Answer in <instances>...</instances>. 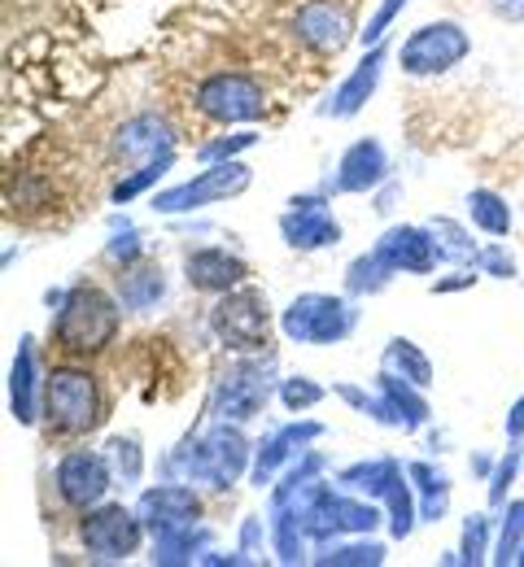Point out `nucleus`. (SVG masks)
Here are the masks:
<instances>
[{
	"label": "nucleus",
	"instance_id": "7c9ffc66",
	"mask_svg": "<svg viewBox=\"0 0 524 567\" xmlns=\"http://www.w3.org/2000/svg\"><path fill=\"white\" fill-rule=\"evenodd\" d=\"M280 402H285V411L301 415V411L323 402V389L315 380H306V375H289V380H280Z\"/></svg>",
	"mask_w": 524,
	"mask_h": 567
},
{
	"label": "nucleus",
	"instance_id": "f3484780",
	"mask_svg": "<svg viewBox=\"0 0 524 567\" xmlns=\"http://www.w3.org/2000/svg\"><path fill=\"white\" fill-rule=\"evenodd\" d=\"M376 249L389 258L393 271H411V276H429L442 262L438 240H433L429 227H389Z\"/></svg>",
	"mask_w": 524,
	"mask_h": 567
},
{
	"label": "nucleus",
	"instance_id": "b1692460",
	"mask_svg": "<svg viewBox=\"0 0 524 567\" xmlns=\"http://www.w3.org/2000/svg\"><path fill=\"white\" fill-rule=\"evenodd\" d=\"M341 485L359 489V494H376V497H389L398 485H402V467L393 458H372V463H355L341 472Z\"/></svg>",
	"mask_w": 524,
	"mask_h": 567
},
{
	"label": "nucleus",
	"instance_id": "c756f323",
	"mask_svg": "<svg viewBox=\"0 0 524 567\" xmlns=\"http://www.w3.org/2000/svg\"><path fill=\"white\" fill-rule=\"evenodd\" d=\"M110 463H114V472H119L127 485H136L141 472H145V454H141V445H136V436H114V441H110Z\"/></svg>",
	"mask_w": 524,
	"mask_h": 567
},
{
	"label": "nucleus",
	"instance_id": "f03ea898",
	"mask_svg": "<svg viewBox=\"0 0 524 567\" xmlns=\"http://www.w3.org/2000/svg\"><path fill=\"white\" fill-rule=\"evenodd\" d=\"M40 415L49 420L53 432L62 436H83L105 420V398L101 384L88 367H53L44 375V398H40Z\"/></svg>",
	"mask_w": 524,
	"mask_h": 567
},
{
	"label": "nucleus",
	"instance_id": "ea45409f",
	"mask_svg": "<svg viewBox=\"0 0 524 567\" xmlns=\"http://www.w3.org/2000/svg\"><path fill=\"white\" fill-rule=\"evenodd\" d=\"M476 280V276H468V271H459L454 280H438L433 284V292H454V288H468V284Z\"/></svg>",
	"mask_w": 524,
	"mask_h": 567
},
{
	"label": "nucleus",
	"instance_id": "423d86ee",
	"mask_svg": "<svg viewBox=\"0 0 524 567\" xmlns=\"http://www.w3.org/2000/svg\"><path fill=\"white\" fill-rule=\"evenodd\" d=\"M249 184H254V175H249L245 162H236V157H232V162H210L202 175H193V179H184V184L157 193V197H153V210L157 214L206 210V206H219L227 197H240Z\"/></svg>",
	"mask_w": 524,
	"mask_h": 567
},
{
	"label": "nucleus",
	"instance_id": "412c9836",
	"mask_svg": "<svg viewBox=\"0 0 524 567\" xmlns=\"http://www.w3.org/2000/svg\"><path fill=\"white\" fill-rule=\"evenodd\" d=\"M315 436H323V424H285L276 427L263 445H258V463H254V485L263 489L271 476H276V467L294 454V450H301L306 441H315Z\"/></svg>",
	"mask_w": 524,
	"mask_h": 567
},
{
	"label": "nucleus",
	"instance_id": "473e14b6",
	"mask_svg": "<svg viewBox=\"0 0 524 567\" xmlns=\"http://www.w3.org/2000/svg\"><path fill=\"white\" fill-rule=\"evenodd\" d=\"M472 267H476L481 276H494V280H512V276H516V258H512L503 245H485V249H476Z\"/></svg>",
	"mask_w": 524,
	"mask_h": 567
},
{
	"label": "nucleus",
	"instance_id": "dca6fc26",
	"mask_svg": "<svg viewBox=\"0 0 524 567\" xmlns=\"http://www.w3.org/2000/svg\"><path fill=\"white\" fill-rule=\"evenodd\" d=\"M141 519L153 537L157 533H171V528H184V524H197V511H202V497L193 485H157V489H145L141 497Z\"/></svg>",
	"mask_w": 524,
	"mask_h": 567
},
{
	"label": "nucleus",
	"instance_id": "bb28decb",
	"mask_svg": "<svg viewBox=\"0 0 524 567\" xmlns=\"http://www.w3.org/2000/svg\"><path fill=\"white\" fill-rule=\"evenodd\" d=\"M415 481H420V519H442L450 506V481L442 476V472H433L429 463H411L407 467Z\"/></svg>",
	"mask_w": 524,
	"mask_h": 567
},
{
	"label": "nucleus",
	"instance_id": "39448f33",
	"mask_svg": "<svg viewBox=\"0 0 524 567\" xmlns=\"http://www.w3.org/2000/svg\"><path fill=\"white\" fill-rule=\"evenodd\" d=\"M145 533H150V528H145L141 511H127L123 502H101V506H92V511L83 515V528H79L83 550H88L92 559H101V564H123V559H132V555L141 550Z\"/></svg>",
	"mask_w": 524,
	"mask_h": 567
},
{
	"label": "nucleus",
	"instance_id": "e433bc0d",
	"mask_svg": "<svg viewBox=\"0 0 524 567\" xmlns=\"http://www.w3.org/2000/svg\"><path fill=\"white\" fill-rule=\"evenodd\" d=\"M521 463H524L521 445H516V450H507V458L499 463V472H494V481H490V502H494V506H503V502H507V489H512V481H516Z\"/></svg>",
	"mask_w": 524,
	"mask_h": 567
},
{
	"label": "nucleus",
	"instance_id": "f257e3e1",
	"mask_svg": "<svg viewBox=\"0 0 524 567\" xmlns=\"http://www.w3.org/2000/svg\"><path fill=\"white\" fill-rule=\"evenodd\" d=\"M123 323V301L110 297L101 284H75L53 319V341L66 354H101L114 346Z\"/></svg>",
	"mask_w": 524,
	"mask_h": 567
},
{
	"label": "nucleus",
	"instance_id": "72a5a7b5",
	"mask_svg": "<svg viewBox=\"0 0 524 567\" xmlns=\"http://www.w3.org/2000/svg\"><path fill=\"white\" fill-rule=\"evenodd\" d=\"M402 9H407V0H384V4L376 9L372 22H368V27L359 31V44H363V49H376V44H380V40L389 35V27H393V18H398Z\"/></svg>",
	"mask_w": 524,
	"mask_h": 567
},
{
	"label": "nucleus",
	"instance_id": "0eeeda50",
	"mask_svg": "<svg viewBox=\"0 0 524 567\" xmlns=\"http://www.w3.org/2000/svg\"><path fill=\"white\" fill-rule=\"evenodd\" d=\"M472 53V35L459 27V22H424V27H415L407 40H402V49H398V66L407 74H415V79H429V74H446L454 71L463 58Z\"/></svg>",
	"mask_w": 524,
	"mask_h": 567
},
{
	"label": "nucleus",
	"instance_id": "9b49d317",
	"mask_svg": "<svg viewBox=\"0 0 524 567\" xmlns=\"http://www.w3.org/2000/svg\"><path fill=\"white\" fill-rule=\"evenodd\" d=\"M294 31H298L301 44L310 53H319V58H337L355 35L346 9L332 4V0H306L298 9V18H294Z\"/></svg>",
	"mask_w": 524,
	"mask_h": 567
},
{
	"label": "nucleus",
	"instance_id": "9d476101",
	"mask_svg": "<svg viewBox=\"0 0 524 567\" xmlns=\"http://www.w3.org/2000/svg\"><path fill=\"white\" fill-rule=\"evenodd\" d=\"M110 485H114L110 454H92V450H71V454H62V463H58V494H62L66 506L92 511V506L105 502Z\"/></svg>",
	"mask_w": 524,
	"mask_h": 567
},
{
	"label": "nucleus",
	"instance_id": "393cba45",
	"mask_svg": "<svg viewBox=\"0 0 524 567\" xmlns=\"http://www.w3.org/2000/svg\"><path fill=\"white\" fill-rule=\"evenodd\" d=\"M468 218L476 231L485 236H507L512 231V206L507 197H499L494 188H472L468 193Z\"/></svg>",
	"mask_w": 524,
	"mask_h": 567
},
{
	"label": "nucleus",
	"instance_id": "2eb2a0df",
	"mask_svg": "<svg viewBox=\"0 0 524 567\" xmlns=\"http://www.w3.org/2000/svg\"><path fill=\"white\" fill-rule=\"evenodd\" d=\"M389 179V153L380 141H355L341 162H337V179L328 184L332 193H376Z\"/></svg>",
	"mask_w": 524,
	"mask_h": 567
},
{
	"label": "nucleus",
	"instance_id": "cd10ccee",
	"mask_svg": "<svg viewBox=\"0 0 524 567\" xmlns=\"http://www.w3.org/2000/svg\"><path fill=\"white\" fill-rule=\"evenodd\" d=\"M429 231H433L438 254H442L446 262H472V258H476V245H472L468 227H459L454 218H433V223H429Z\"/></svg>",
	"mask_w": 524,
	"mask_h": 567
},
{
	"label": "nucleus",
	"instance_id": "1a4fd4ad",
	"mask_svg": "<svg viewBox=\"0 0 524 567\" xmlns=\"http://www.w3.org/2000/svg\"><path fill=\"white\" fill-rule=\"evenodd\" d=\"M245 463H249V441L240 436V427H210L206 432V441L193 450V458H188V481L193 485H215V489H227L240 472H245Z\"/></svg>",
	"mask_w": 524,
	"mask_h": 567
},
{
	"label": "nucleus",
	"instance_id": "20e7f679",
	"mask_svg": "<svg viewBox=\"0 0 524 567\" xmlns=\"http://www.w3.org/2000/svg\"><path fill=\"white\" fill-rule=\"evenodd\" d=\"M355 323H359V310L332 292H301L280 315V332L294 346H337L355 332Z\"/></svg>",
	"mask_w": 524,
	"mask_h": 567
},
{
	"label": "nucleus",
	"instance_id": "c85d7f7f",
	"mask_svg": "<svg viewBox=\"0 0 524 567\" xmlns=\"http://www.w3.org/2000/svg\"><path fill=\"white\" fill-rule=\"evenodd\" d=\"M315 564H384V546H376V542L323 546V555H315Z\"/></svg>",
	"mask_w": 524,
	"mask_h": 567
},
{
	"label": "nucleus",
	"instance_id": "6e6552de",
	"mask_svg": "<svg viewBox=\"0 0 524 567\" xmlns=\"http://www.w3.org/2000/svg\"><path fill=\"white\" fill-rule=\"evenodd\" d=\"M197 110L210 118V123H254V118H263L267 114V96H263V87L249 79V74L240 71H219L210 74V79H202V87H197Z\"/></svg>",
	"mask_w": 524,
	"mask_h": 567
},
{
	"label": "nucleus",
	"instance_id": "4c0bfd02",
	"mask_svg": "<svg viewBox=\"0 0 524 567\" xmlns=\"http://www.w3.org/2000/svg\"><path fill=\"white\" fill-rule=\"evenodd\" d=\"M490 9L507 22H524V0H490Z\"/></svg>",
	"mask_w": 524,
	"mask_h": 567
},
{
	"label": "nucleus",
	"instance_id": "4468645a",
	"mask_svg": "<svg viewBox=\"0 0 524 567\" xmlns=\"http://www.w3.org/2000/svg\"><path fill=\"white\" fill-rule=\"evenodd\" d=\"M184 280H188V288H197V292L224 297V292H232V288H240V284L249 280V267L236 254L219 249V245H206V249H193L184 258Z\"/></svg>",
	"mask_w": 524,
	"mask_h": 567
},
{
	"label": "nucleus",
	"instance_id": "a211bd4d",
	"mask_svg": "<svg viewBox=\"0 0 524 567\" xmlns=\"http://www.w3.org/2000/svg\"><path fill=\"white\" fill-rule=\"evenodd\" d=\"M384 58H389V49H384V44L368 49V58H363L355 71H350L346 79H341V83H337V92L328 96L323 114H328V118H355V114L368 105V96L376 92V83H380Z\"/></svg>",
	"mask_w": 524,
	"mask_h": 567
},
{
	"label": "nucleus",
	"instance_id": "7ed1b4c3",
	"mask_svg": "<svg viewBox=\"0 0 524 567\" xmlns=\"http://www.w3.org/2000/svg\"><path fill=\"white\" fill-rule=\"evenodd\" d=\"M210 328L232 354H263L271 346V301L267 292L240 284L224 292L210 310Z\"/></svg>",
	"mask_w": 524,
	"mask_h": 567
},
{
	"label": "nucleus",
	"instance_id": "5701e85b",
	"mask_svg": "<svg viewBox=\"0 0 524 567\" xmlns=\"http://www.w3.org/2000/svg\"><path fill=\"white\" fill-rule=\"evenodd\" d=\"M166 280H162V267H123L119 271V301L123 310H150L162 301Z\"/></svg>",
	"mask_w": 524,
	"mask_h": 567
},
{
	"label": "nucleus",
	"instance_id": "ddd939ff",
	"mask_svg": "<svg viewBox=\"0 0 524 567\" xmlns=\"http://www.w3.org/2000/svg\"><path fill=\"white\" fill-rule=\"evenodd\" d=\"M280 231L294 249H328L341 240V223L323 210V197H294L289 214L280 218Z\"/></svg>",
	"mask_w": 524,
	"mask_h": 567
},
{
	"label": "nucleus",
	"instance_id": "f8f14e48",
	"mask_svg": "<svg viewBox=\"0 0 524 567\" xmlns=\"http://www.w3.org/2000/svg\"><path fill=\"white\" fill-rule=\"evenodd\" d=\"M271 398V380L258 371V362H236L219 384V420L245 424L254 420Z\"/></svg>",
	"mask_w": 524,
	"mask_h": 567
},
{
	"label": "nucleus",
	"instance_id": "58836bf2",
	"mask_svg": "<svg viewBox=\"0 0 524 567\" xmlns=\"http://www.w3.org/2000/svg\"><path fill=\"white\" fill-rule=\"evenodd\" d=\"M507 436H512V441H521L524 436V393L516 398V406L507 411Z\"/></svg>",
	"mask_w": 524,
	"mask_h": 567
},
{
	"label": "nucleus",
	"instance_id": "a878e982",
	"mask_svg": "<svg viewBox=\"0 0 524 567\" xmlns=\"http://www.w3.org/2000/svg\"><path fill=\"white\" fill-rule=\"evenodd\" d=\"M398 271L389 267V258L372 249V254H363V258H355L350 262V271H346V288L355 292V297H372V292H384L389 280H393Z\"/></svg>",
	"mask_w": 524,
	"mask_h": 567
},
{
	"label": "nucleus",
	"instance_id": "aec40b11",
	"mask_svg": "<svg viewBox=\"0 0 524 567\" xmlns=\"http://www.w3.org/2000/svg\"><path fill=\"white\" fill-rule=\"evenodd\" d=\"M35 341L22 337L18 358H13V371H9V406H13V420L18 424H35L40 415V398H44V380H35Z\"/></svg>",
	"mask_w": 524,
	"mask_h": 567
},
{
	"label": "nucleus",
	"instance_id": "6ab92c4d",
	"mask_svg": "<svg viewBox=\"0 0 524 567\" xmlns=\"http://www.w3.org/2000/svg\"><path fill=\"white\" fill-rule=\"evenodd\" d=\"M114 153L123 162H162L175 153V132L166 127V118L157 114H136L132 123H123V132L114 136Z\"/></svg>",
	"mask_w": 524,
	"mask_h": 567
},
{
	"label": "nucleus",
	"instance_id": "c9c22d12",
	"mask_svg": "<svg viewBox=\"0 0 524 567\" xmlns=\"http://www.w3.org/2000/svg\"><path fill=\"white\" fill-rule=\"evenodd\" d=\"M166 166H171V157H162V162H145L132 179H123V184L114 188V202H132L136 193H145L153 179H162V175H166Z\"/></svg>",
	"mask_w": 524,
	"mask_h": 567
},
{
	"label": "nucleus",
	"instance_id": "2f4dec72",
	"mask_svg": "<svg viewBox=\"0 0 524 567\" xmlns=\"http://www.w3.org/2000/svg\"><path fill=\"white\" fill-rule=\"evenodd\" d=\"M490 515H468V524H463V550H459V559L463 564H485V555H490Z\"/></svg>",
	"mask_w": 524,
	"mask_h": 567
},
{
	"label": "nucleus",
	"instance_id": "f704fd0d",
	"mask_svg": "<svg viewBox=\"0 0 524 567\" xmlns=\"http://www.w3.org/2000/svg\"><path fill=\"white\" fill-rule=\"evenodd\" d=\"M258 144V136L254 132H236V136H224V141H210L197 148V157L202 162H232L236 153H245V148H254Z\"/></svg>",
	"mask_w": 524,
	"mask_h": 567
},
{
	"label": "nucleus",
	"instance_id": "4be33fe9",
	"mask_svg": "<svg viewBox=\"0 0 524 567\" xmlns=\"http://www.w3.org/2000/svg\"><path fill=\"white\" fill-rule=\"evenodd\" d=\"M380 367H384L389 375L411 380L415 389H429V384H433V362H429V354H424L415 341H407V337H398V341H389V346H384Z\"/></svg>",
	"mask_w": 524,
	"mask_h": 567
}]
</instances>
